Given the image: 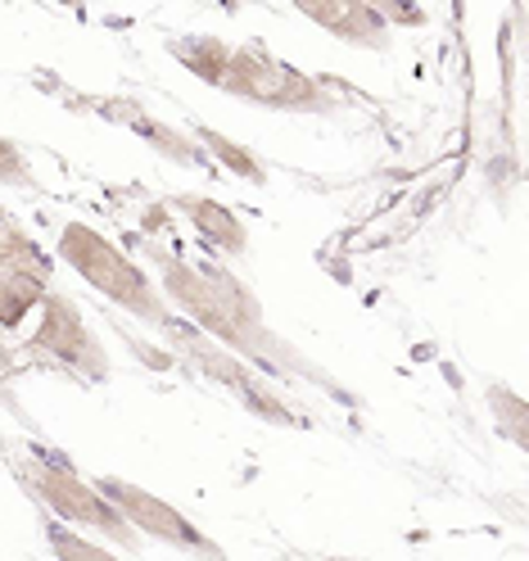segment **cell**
Returning a JSON list of instances; mask_svg holds the SVG:
<instances>
[{
	"label": "cell",
	"mask_w": 529,
	"mask_h": 561,
	"mask_svg": "<svg viewBox=\"0 0 529 561\" xmlns=\"http://www.w3.org/2000/svg\"><path fill=\"white\" fill-rule=\"evenodd\" d=\"M150 263L159 267V290L168 304H176L186 312V322L199 327L208 340H218L222 348H231L235 358L254 363L258 371L267 376H290V380H317L335 390L344 399L340 385L322 371L312 367L299 348L276 335L263 318V304L258 295L244 286V280L222 267V263H199V259H186V254H172L163 244H146Z\"/></svg>",
	"instance_id": "6da1fadb"
},
{
	"label": "cell",
	"mask_w": 529,
	"mask_h": 561,
	"mask_svg": "<svg viewBox=\"0 0 529 561\" xmlns=\"http://www.w3.org/2000/svg\"><path fill=\"white\" fill-rule=\"evenodd\" d=\"M59 259L73 267L87 286H95L110 304L131 312L136 322H150L159 331L172 322V304L163 299V290L150 280V272L140 267L127 250H118L110 236H100L95 227L64 222V231H59Z\"/></svg>",
	"instance_id": "7a4b0ae2"
},
{
	"label": "cell",
	"mask_w": 529,
	"mask_h": 561,
	"mask_svg": "<svg viewBox=\"0 0 529 561\" xmlns=\"http://www.w3.org/2000/svg\"><path fill=\"white\" fill-rule=\"evenodd\" d=\"M218 91L263 104V110H280V114H340L344 110L335 78L303 73V68H295L290 59L272 55L263 42L231 46Z\"/></svg>",
	"instance_id": "3957f363"
},
{
	"label": "cell",
	"mask_w": 529,
	"mask_h": 561,
	"mask_svg": "<svg viewBox=\"0 0 529 561\" xmlns=\"http://www.w3.org/2000/svg\"><path fill=\"white\" fill-rule=\"evenodd\" d=\"M19 480L32 489V494H37V503H42L55 520L82 525V530L110 539V543H118V548H136L140 535L118 516V507L100 494L95 480H87L73 462L64 458V453L32 444V448L23 453V462H19Z\"/></svg>",
	"instance_id": "277c9868"
},
{
	"label": "cell",
	"mask_w": 529,
	"mask_h": 561,
	"mask_svg": "<svg viewBox=\"0 0 529 561\" xmlns=\"http://www.w3.org/2000/svg\"><path fill=\"white\" fill-rule=\"evenodd\" d=\"M168 344H172V354L182 358L186 367H195L199 376H208L214 385H222L227 394H235L244 408H250L258 421H267V426H303V416L290 408V399L280 394V385L258 371L254 363H244L235 358L231 348H222L218 340H208L199 327H191L186 318H172L163 327Z\"/></svg>",
	"instance_id": "5b68a950"
},
{
	"label": "cell",
	"mask_w": 529,
	"mask_h": 561,
	"mask_svg": "<svg viewBox=\"0 0 529 561\" xmlns=\"http://www.w3.org/2000/svg\"><path fill=\"white\" fill-rule=\"evenodd\" d=\"M95 489L118 507V516L131 525L140 539L168 543V548H176V552L195 557V561H231L227 548H222L214 535H204L182 507H172L168 499L150 494V489H140V484H131V480H123V476H100Z\"/></svg>",
	"instance_id": "8992f818"
},
{
	"label": "cell",
	"mask_w": 529,
	"mask_h": 561,
	"mask_svg": "<svg viewBox=\"0 0 529 561\" xmlns=\"http://www.w3.org/2000/svg\"><path fill=\"white\" fill-rule=\"evenodd\" d=\"M32 348H42L68 371H78L82 380H110V354H104L100 335L87 327L78 299H68L64 290H46L42 299V322L32 331Z\"/></svg>",
	"instance_id": "52a82bcc"
},
{
	"label": "cell",
	"mask_w": 529,
	"mask_h": 561,
	"mask_svg": "<svg viewBox=\"0 0 529 561\" xmlns=\"http://www.w3.org/2000/svg\"><path fill=\"white\" fill-rule=\"evenodd\" d=\"M68 104H82L87 114H100L104 123H118V127L136 131L146 146H154L163 159L182 163V168H204L208 163V154L191 140V131L163 123L159 114H150V104L136 100V95H68Z\"/></svg>",
	"instance_id": "ba28073f"
},
{
	"label": "cell",
	"mask_w": 529,
	"mask_h": 561,
	"mask_svg": "<svg viewBox=\"0 0 529 561\" xmlns=\"http://www.w3.org/2000/svg\"><path fill=\"white\" fill-rule=\"evenodd\" d=\"M295 10L322 32H331V37L344 46L390 50V42H394V27L380 19V10L371 0H295Z\"/></svg>",
	"instance_id": "9c48e42d"
},
{
	"label": "cell",
	"mask_w": 529,
	"mask_h": 561,
	"mask_svg": "<svg viewBox=\"0 0 529 561\" xmlns=\"http://www.w3.org/2000/svg\"><path fill=\"white\" fill-rule=\"evenodd\" d=\"M172 208L208 240V250H218L227 259L250 254V227H244V218H235L222 199L199 195V191H182V195H172Z\"/></svg>",
	"instance_id": "30bf717a"
},
{
	"label": "cell",
	"mask_w": 529,
	"mask_h": 561,
	"mask_svg": "<svg viewBox=\"0 0 529 561\" xmlns=\"http://www.w3.org/2000/svg\"><path fill=\"white\" fill-rule=\"evenodd\" d=\"M0 263H10L27 276H37L42 286H50V276H55V259L37 244V236H32L5 204H0Z\"/></svg>",
	"instance_id": "8fae6325"
},
{
	"label": "cell",
	"mask_w": 529,
	"mask_h": 561,
	"mask_svg": "<svg viewBox=\"0 0 529 561\" xmlns=\"http://www.w3.org/2000/svg\"><path fill=\"white\" fill-rule=\"evenodd\" d=\"M163 50H168L176 64H182L191 78H199V82H208V87H218L222 73H227L231 42L208 37V32H186V37H172Z\"/></svg>",
	"instance_id": "7c38bea8"
},
{
	"label": "cell",
	"mask_w": 529,
	"mask_h": 561,
	"mask_svg": "<svg viewBox=\"0 0 529 561\" xmlns=\"http://www.w3.org/2000/svg\"><path fill=\"white\" fill-rule=\"evenodd\" d=\"M191 140L208 154V159H218L227 172H235L240 182H250V186H267V163L254 154V150H244L240 140H231L227 131L218 127H208V123H195L191 127Z\"/></svg>",
	"instance_id": "4fadbf2b"
},
{
	"label": "cell",
	"mask_w": 529,
	"mask_h": 561,
	"mask_svg": "<svg viewBox=\"0 0 529 561\" xmlns=\"http://www.w3.org/2000/svg\"><path fill=\"white\" fill-rule=\"evenodd\" d=\"M50 286H42L37 276H27L10 263H0V327H23L27 312H37Z\"/></svg>",
	"instance_id": "5bb4252c"
},
{
	"label": "cell",
	"mask_w": 529,
	"mask_h": 561,
	"mask_svg": "<svg viewBox=\"0 0 529 561\" xmlns=\"http://www.w3.org/2000/svg\"><path fill=\"white\" fill-rule=\"evenodd\" d=\"M42 535H46V543H50V552H55L59 561H123V557H114L110 548H100V543L82 539L78 530H68V525L55 520L50 512L42 516Z\"/></svg>",
	"instance_id": "9a60e30c"
},
{
	"label": "cell",
	"mask_w": 529,
	"mask_h": 561,
	"mask_svg": "<svg viewBox=\"0 0 529 561\" xmlns=\"http://www.w3.org/2000/svg\"><path fill=\"white\" fill-rule=\"evenodd\" d=\"M488 412H493L498 431H503L516 448L529 444V408H525V399L511 390V385H488Z\"/></svg>",
	"instance_id": "2e32d148"
},
{
	"label": "cell",
	"mask_w": 529,
	"mask_h": 561,
	"mask_svg": "<svg viewBox=\"0 0 529 561\" xmlns=\"http://www.w3.org/2000/svg\"><path fill=\"white\" fill-rule=\"evenodd\" d=\"M0 182L5 186H27L32 182V163L10 136H0Z\"/></svg>",
	"instance_id": "e0dca14e"
},
{
	"label": "cell",
	"mask_w": 529,
	"mask_h": 561,
	"mask_svg": "<svg viewBox=\"0 0 529 561\" xmlns=\"http://www.w3.org/2000/svg\"><path fill=\"white\" fill-rule=\"evenodd\" d=\"M371 5L380 10V19L384 23H399V27H421L426 23V10H416V5H399V0H371Z\"/></svg>",
	"instance_id": "ac0fdd59"
}]
</instances>
